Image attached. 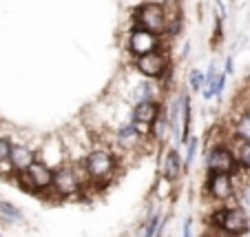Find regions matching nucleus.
Instances as JSON below:
<instances>
[{
    "label": "nucleus",
    "instance_id": "20",
    "mask_svg": "<svg viewBox=\"0 0 250 237\" xmlns=\"http://www.w3.org/2000/svg\"><path fill=\"white\" fill-rule=\"evenodd\" d=\"M226 73H232V58L226 60Z\"/></svg>",
    "mask_w": 250,
    "mask_h": 237
},
{
    "label": "nucleus",
    "instance_id": "10",
    "mask_svg": "<svg viewBox=\"0 0 250 237\" xmlns=\"http://www.w3.org/2000/svg\"><path fill=\"white\" fill-rule=\"evenodd\" d=\"M36 160H38V149L29 147V144H11L9 162H11V166H14L16 175L22 173V171H27Z\"/></svg>",
    "mask_w": 250,
    "mask_h": 237
},
{
    "label": "nucleus",
    "instance_id": "14",
    "mask_svg": "<svg viewBox=\"0 0 250 237\" xmlns=\"http://www.w3.org/2000/svg\"><path fill=\"white\" fill-rule=\"evenodd\" d=\"M204 85H206V76L202 71H197V69H193L188 73V86L193 91H199V89H204Z\"/></svg>",
    "mask_w": 250,
    "mask_h": 237
},
{
    "label": "nucleus",
    "instance_id": "16",
    "mask_svg": "<svg viewBox=\"0 0 250 237\" xmlns=\"http://www.w3.org/2000/svg\"><path fill=\"white\" fill-rule=\"evenodd\" d=\"M195 151H197V138H190L188 140V153H186V160H184V169H190L193 157H195Z\"/></svg>",
    "mask_w": 250,
    "mask_h": 237
},
{
    "label": "nucleus",
    "instance_id": "4",
    "mask_svg": "<svg viewBox=\"0 0 250 237\" xmlns=\"http://www.w3.org/2000/svg\"><path fill=\"white\" fill-rule=\"evenodd\" d=\"M53 173L56 171H53L49 164H44L42 160H36L27 171L18 173V182L29 193L44 195L47 191H51V186H53Z\"/></svg>",
    "mask_w": 250,
    "mask_h": 237
},
{
    "label": "nucleus",
    "instance_id": "17",
    "mask_svg": "<svg viewBox=\"0 0 250 237\" xmlns=\"http://www.w3.org/2000/svg\"><path fill=\"white\" fill-rule=\"evenodd\" d=\"M11 155V142L7 138H0V162H7Z\"/></svg>",
    "mask_w": 250,
    "mask_h": 237
},
{
    "label": "nucleus",
    "instance_id": "11",
    "mask_svg": "<svg viewBox=\"0 0 250 237\" xmlns=\"http://www.w3.org/2000/svg\"><path fill=\"white\" fill-rule=\"evenodd\" d=\"M182 173H184V162H182L180 153L175 151V149H170L164 157V164H162V175L175 184V182L180 180Z\"/></svg>",
    "mask_w": 250,
    "mask_h": 237
},
{
    "label": "nucleus",
    "instance_id": "19",
    "mask_svg": "<svg viewBox=\"0 0 250 237\" xmlns=\"http://www.w3.org/2000/svg\"><path fill=\"white\" fill-rule=\"evenodd\" d=\"M184 237H193V222L190 219L184 222Z\"/></svg>",
    "mask_w": 250,
    "mask_h": 237
},
{
    "label": "nucleus",
    "instance_id": "2",
    "mask_svg": "<svg viewBox=\"0 0 250 237\" xmlns=\"http://www.w3.org/2000/svg\"><path fill=\"white\" fill-rule=\"evenodd\" d=\"M133 27H142L157 33V36H166V29H168V7L162 5V2H155V0L137 5L133 9Z\"/></svg>",
    "mask_w": 250,
    "mask_h": 237
},
{
    "label": "nucleus",
    "instance_id": "21",
    "mask_svg": "<svg viewBox=\"0 0 250 237\" xmlns=\"http://www.w3.org/2000/svg\"><path fill=\"white\" fill-rule=\"evenodd\" d=\"M241 113H244V115H248V118H250V102L244 107V111H241Z\"/></svg>",
    "mask_w": 250,
    "mask_h": 237
},
{
    "label": "nucleus",
    "instance_id": "9",
    "mask_svg": "<svg viewBox=\"0 0 250 237\" xmlns=\"http://www.w3.org/2000/svg\"><path fill=\"white\" fill-rule=\"evenodd\" d=\"M162 109L164 107L160 105V100H142V102H135L131 109V122H144V124H155V120L160 118Z\"/></svg>",
    "mask_w": 250,
    "mask_h": 237
},
{
    "label": "nucleus",
    "instance_id": "12",
    "mask_svg": "<svg viewBox=\"0 0 250 237\" xmlns=\"http://www.w3.org/2000/svg\"><path fill=\"white\" fill-rule=\"evenodd\" d=\"M226 144L232 151V155H235L237 164L244 166V169H250V140H244L239 135H230L226 140Z\"/></svg>",
    "mask_w": 250,
    "mask_h": 237
},
{
    "label": "nucleus",
    "instance_id": "8",
    "mask_svg": "<svg viewBox=\"0 0 250 237\" xmlns=\"http://www.w3.org/2000/svg\"><path fill=\"white\" fill-rule=\"evenodd\" d=\"M206 191L215 202H226L235 195V180L230 173H208Z\"/></svg>",
    "mask_w": 250,
    "mask_h": 237
},
{
    "label": "nucleus",
    "instance_id": "3",
    "mask_svg": "<svg viewBox=\"0 0 250 237\" xmlns=\"http://www.w3.org/2000/svg\"><path fill=\"white\" fill-rule=\"evenodd\" d=\"M133 66L146 80H166L170 76V53H168V49L160 47L151 53L137 56Z\"/></svg>",
    "mask_w": 250,
    "mask_h": 237
},
{
    "label": "nucleus",
    "instance_id": "5",
    "mask_svg": "<svg viewBox=\"0 0 250 237\" xmlns=\"http://www.w3.org/2000/svg\"><path fill=\"white\" fill-rule=\"evenodd\" d=\"M212 226L222 228V231L230 233V235H246L248 231V213L241 206H226V209L212 213Z\"/></svg>",
    "mask_w": 250,
    "mask_h": 237
},
{
    "label": "nucleus",
    "instance_id": "18",
    "mask_svg": "<svg viewBox=\"0 0 250 237\" xmlns=\"http://www.w3.org/2000/svg\"><path fill=\"white\" fill-rule=\"evenodd\" d=\"M0 211H2V213H7V215H11V217H22V213H20L18 209H14V206L11 204H7V202H0Z\"/></svg>",
    "mask_w": 250,
    "mask_h": 237
},
{
    "label": "nucleus",
    "instance_id": "7",
    "mask_svg": "<svg viewBox=\"0 0 250 237\" xmlns=\"http://www.w3.org/2000/svg\"><path fill=\"white\" fill-rule=\"evenodd\" d=\"M237 160L232 155V151L228 149V144H215L208 149L206 153V169L208 173H232L237 169Z\"/></svg>",
    "mask_w": 250,
    "mask_h": 237
},
{
    "label": "nucleus",
    "instance_id": "13",
    "mask_svg": "<svg viewBox=\"0 0 250 237\" xmlns=\"http://www.w3.org/2000/svg\"><path fill=\"white\" fill-rule=\"evenodd\" d=\"M232 135H239V138L244 140H250V118L248 115L241 113V118L235 122V127H232Z\"/></svg>",
    "mask_w": 250,
    "mask_h": 237
},
{
    "label": "nucleus",
    "instance_id": "15",
    "mask_svg": "<svg viewBox=\"0 0 250 237\" xmlns=\"http://www.w3.org/2000/svg\"><path fill=\"white\" fill-rule=\"evenodd\" d=\"M157 224H160V213H153L146 222V228H144V235L142 237H155L157 235Z\"/></svg>",
    "mask_w": 250,
    "mask_h": 237
},
{
    "label": "nucleus",
    "instance_id": "1",
    "mask_svg": "<svg viewBox=\"0 0 250 237\" xmlns=\"http://www.w3.org/2000/svg\"><path fill=\"white\" fill-rule=\"evenodd\" d=\"M82 166H84V173H86V177H89V184L104 186L106 182H111L118 175L120 160L113 149L98 147L86 153L84 160H82Z\"/></svg>",
    "mask_w": 250,
    "mask_h": 237
},
{
    "label": "nucleus",
    "instance_id": "6",
    "mask_svg": "<svg viewBox=\"0 0 250 237\" xmlns=\"http://www.w3.org/2000/svg\"><path fill=\"white\" fill-rule=\"evenodd\" d=\"M126 47H128V51H131V56L137 58V56H144V53L155 51V49L164 47V44H162V36L148 31V29L133 27L126 38Z\"/></svg>",
    "mask_w": 250,
    "mask_h": 237
}]
</instances>
